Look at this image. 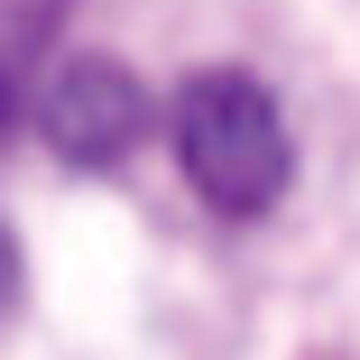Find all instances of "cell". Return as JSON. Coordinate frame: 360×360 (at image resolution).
Masks as SVG:
<instances>
[{
  "mask_svg": "<svg viewBox=\"0 0 360 360\" xmlns=\"http://www.w3.org/2000/svg\"><path fill=\"white\" fill-rule=\"evenodd\" d=\"M176 167H185V185L212 212H231V222L268 212L286 194V176H296V139H286L277 93L259 75H240V65L194 75L176 93Z\"/></svg>",
  "mask_w": 360,
  "mask_h": 360,
  "instance_id": "obj_1",
  "label": "cell"
},
{
  "mask_svg": "<svg viewBox=\"0 0 360 360\" xmlns=\"http://www.w3.org/2000/svg\"><path fill=\"white\" fill-rule=\"evenodd\" d=\"M37 129L65 167H111L139 148V129H148V93H139L129 65L111 56H65L46 93H37Z\"/></svg>",
  "mask_w": 360,
  "mask_h": 360,
  "instance_id": "obj_2",
  "label": "cell"
},
{
  "mask_svg": "<svg viewBox=\"0 0 360 360\" xmlns=\"http://www.w3.org/2000/svg\"><path fill=\"white\" fill-rule=\"evenodd\" d=\"M19 296V250H10V231H0V305Z\"/></svg>",
  "mask_w": 360,
  "mask_h": 360,
  "instance_id": "obj_3",
  "label": "cell"
}]
</instances>
